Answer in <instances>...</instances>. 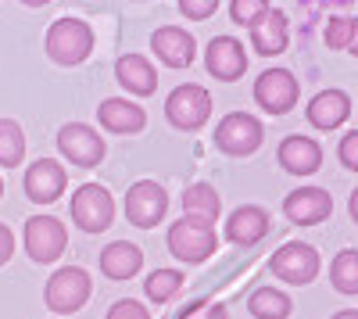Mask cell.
<instances>
[{"instance_id":"cell-1","label":"cell","mask_w":358,"mask_h":319,"mask_svg":"<svg viewBox=\"0 0 358 319\" xmlns=\"http://www.w3.org/2000/svg\"><path fill=\"white\" fill-rule=\"evenodd\" d=\"M43 47H47V57L54 65H65V69L83 65L90 57V50H94V29L83 18H57L47 29Z\"/></svg>"},{"instance_id":"cell-2","label":"cell","mask_w":358,"mask_h":319,"mask_svg":"<svg viewBox=\"0 0 358 319\" xmlns=\"http://www.w3.org/2000/svg\"><path fill=\"white\" fill-rule=\"evenodd\" d=\"M165 244H169V251L179 258V262H187V266H201V262H208V258L219 251L215 226L197 222V219H187V215L169 226Z\"/></svg>"},{"instance_id":"cell-3","label":"cell","mask_w":358,"mask_h":319,"mask_svg":"<svg viewBox=\"0 0 358 319\" xmlns=\"http://www.w3.org/2000/svg\"><path fill=\"white\" fill-rule=\"evenodd\" d=\"M90 295H94V280H90V273L79 269V266H62L47 280L43 302L57 316H72V312H79L90 302Z\"/></svg>"},{"instance_id":"cell-4","label":"cell","mask_w":358,"mask_h":319,"mask_svg":"<svg viewBox=\"0 0 358 319\" xmlns=\"http://www.w3.org/2000/svg\"><path fill=\"white\" fill-rule=\"evenodd\" d=\"M165 119L183 129V133H197L208 119H212V94L197 83H183L165 97Z\"/></svg>"},{"instance_id":"cell-5","label":"cell","mask_w":358,"mask_h":319,"mask_svg":"<svg viewBox=\"0 0 358 319\" xmlns=\"http://www.w3.org/2000/svg\"><path fill=\"white\" fill-rule=\"evenodd\" d=\"M262 140H265V129L262 122L255 119V115L248 111H229L226 119L215 126V148L229 158H248L262 148Z\"/></svg>"},{"instance_id":"cell-6","label":"cell","mask_w":358,"mask_h":319,"mask_svg":"<svg viewBox=\"0 0 358 319\" xmlns=\"http://www.w3.org/2000/svg\"><path fill=\"white\" fill-rule=\"evenodd\" d=\"M22 244L29 251V258L40 266H50L62 258L65 244H69V229L62 219H54V215H33V219H25V234H22Z\"/></svg>"},{"instance_id":"cell-7","label":"cell","mask_w":358,"mask_h":319,"mask_svg":"<svg viewBox=\"0 0 358 319\" xmlns=\"http://www.w3.org/2000/svg\"><path fill=\"white\" fill-rule=\"evenodd\" d=\"M57 151H62L65 162L79 165V169H94L104 162L108 155V143L104 136L94 129V126H86V122H69L57 129Z\"/></svg>"},{"instance_id":"cell-8","label":"cell","mask_w":358,"mask_h":319,"mask_svg":"<svg viewBox=\"0 0 358 319\" xmlns=\"http://www.w3.org/2000/svg\"><path fill=\"white\" fill-rule=\"evenodd\" d=\"M115 219V201L108 194V187L101 183H83L72 194V222L83 229V234H101L108 229Z\"/></svg>"},{"instance_id":"cell-9","label":"cell","mask_w":358,"mask_h":319,"mask_svg":"<svg viewBox=\"0 0 358 319\" xmlns=\"http://www.w3.org/2000/svg\"><path fill=\"white\" fill-rule=\"evenodd\" d=\"M268 269H273L276 280H287L294 287H305L319 276L322 262H319V251L305 241H287L276 255H273V262H268Z\"/></svg>"},{"instance_id":"cell-10","label":"cell","mask_w":358,"mask_h":319,"mask_svg":"<svg viewBox=\"0 0 358 319\" xmlns=\"http://www.w3.org/2000/svg\"><path fill=\"white\" fill-rule=\"evenodd\" d=\"M297 97H301V83H297L294 72H287V69H265L255 79V101L268 115H287L297 104Z\"/></svg>"},{"instance_id":"cell-11","label":"cell","mask_w":358,"mask_h":319,"mask_svg":"<svg viewBox=\"0 0 358 319\" xmlns=\"http://www.w3.org/2000/svg\"><path fill=\"white\" fill-rule=\"evenodd\" d=\"M165 212H169V194H165L162 183H155V180H136V183L129 187V194H126V219H129L133 226L151 229V226H158V222L165 219Z\"/></svg>"},{"instance_id":"cell-12","label":"cell","mask_w":358,"mask_h":319,"mask_svg":"<svg viewBox=\"0 0 358 319\" xmlns=\"http://www.w3.org/2000/svg\"><path fill=\"white\" fill-rule=\"evenodd\" d=\"M22 187H25L29 201H36V205H54V201L65 194V187H69V172H65V165L57 158H40V162H33L25 169V183Z\"/></svg>"},{"instance_id":"cell-13","label":"cell","mask_w":358,"mask_h":319,"mask_svg":"<svg viewBox=\"0 0 358 319\" xmlns=\"http://www.w3.org/2000/svg\"><path fill=\"white\" fill-rule=\"evenodd\" d=\"M204 69L208 76H215L219 83H236L248 72V54L244 43L233 40V36H215L204 50Z\"/></svg>"},{"instance_id":"cell-14","label":"cell","mask_w":358,"mask_h":319,"mask_svg":"<svg viewBox=\"0 0 358 319\" xmlns=\"http://www.w3.org/2000/svg\"><path fill=\"white\" fill-rule=\"evenodd\" d=\"M330 212H334V197L322 187H301L283 197V215L294 226H319L330 219Z\"/></svg>"},{"instance_id":"cell-15","label":"cell","mask_w":358,"mask_h":319,"mask_svg":"<svg viewBox=\"0 0 358 319\" xmlns=\"http://www.w3.org/2000/svg\"><path fill=\"white\" fill-rule=\"evenodd\" d=\"M268 226H273V219H268L262 205H241L226 219V241L236 248H255L268 234Z\"/></svg>"},{"instance_id":"cell-16","label":"cell","mask_w":358,"mask_h":319,"mask_svg":"<svg viewBox=\"0 0 358 319\" xmlns=\"http://www.w3.org/2000/svg\"><path fill=\"white\" fill-rule=\"evenodd\" d=\"M276 158H280V165L290 172V176H312V172H319V165H322V148L312 136L294 133V136L280 140Z\"/></svg>"},{"instance_id":"cell-17","label":"cell","mask_w":358,"mask_h":319,"mask_svg":"<svg viewBox=\"0 0 358 319\" xmlns=\"http://www.w3.org/2000/svg\"><path fill=\"white\" fill-rule=\"evenodd\" d=\"M151 47L158 54V62L169 65V69H187L194 62V54H197L194 36L187 33V29H179V25H162L158 33L151 36Z\"/></svg>"},{"instance_id":"cell-18","label":"cell","mask_w":358,"mask_h":319,"mask_svg":"<svg viewBox=\"0 0 358 319\" xmlns=\"http://www.w3.org/2000/svg\"><path fill=\"white\" fill-rule=\"evenodd\" d=\"M115 79L133 97H151L158 90V72H155V65L147 62L143 54H122L118 57L115 62Z\"/></svg>"},{"instance_id":"cell-19","label":"cell","mask_w":358,"mask_h":319,"mask_svg":"<svg viewBox=\"0 0 358 319\" xmlns=\"http://www.w3.org/2000/svg\"><path fill=\"white\" fill-rule=\"evenodd\" d=\"M287 40H290V29H287V15L280 8L268 4V11L251 25V47L262 54V57H276L287 50Z\"/></svg>"},{"instance_id":"cell-20","label":"cell","mask_w":358,"mask_h":319,"mask_svg":"<svg viewBox=\"0 0 358 319\" xmlns=\"http://www.w3.org/2000/svg\"><path fill=\"white\" fill-rule=\"evenodd\" d=\"M305 115H308V122H312L315 129L330 133V129H337L341 122H348V115H351V97H348L344 90H319V94L308 101Z\"/></svg>"},{"instance_id":"cell-21","label":"cell","mask_w":358,"mask_h":319,"mask_svg":"<svg viewBox=\"0 0 358 319\" xmlns=\"http://www.w3.org/2000/svg\"><path fill=\"white\" fill-rule=\"evenodd\" d=\"M97 119L108 133H140L147 126V115L140 104L126 101V97H108L97 108Z\"/></svg>"},{"instance_id":"cell-22","label":"cell","mask_w":358,"mask_h":319,"mask_svg":"<svg viewBox=\"0 0 358 319\" xmlns=\"http://www.w3.org/2000/svg\"><path fill=\"white\" fill-rule=\"evenodd\" d=\"M143 266V251L129 241H111L101 251V273L108 280H133Z\"/></svg>"},{"instance_id":"cell-23","label":"cell","mask_w":358,"mask_h":319,"mask_svg":"<svg viewBox=\"0 0 358 319\" xmlns=\"http://www.w3.org/2000/svg\"><path fill=\"white\" fill-rule=\"evenodd\" d=\"M222 212V197L212 183H190L187 194H183V215L187 219H197V222H208V226H215Z\"/></svg>"},{"instance_id":"cell-24","label":"cell","mask_w":358,"mask_h":319,"mask_svg":"<svg viewBox=\"0 0 358 319\" xmlns=\"http://www.w3.org/2000/svg\"><path fill=\"white\" fill-rule=\"evenodd\" d=\"M290 298L276 287H258V291L248 298V312L255 319H290Z\"/></svg>"},{"instance_id":"cell-25","label":"cell","mask_w":358,"mask_h":319,"mask_svg":"<svg viewBox=\"0 0 358 319\" xmlns=\"http://www.w3.org/2000/svg\"><path fill=\"white\" fill-rule=\"evenodd\" d=\"M179 291H183V273L179 269H155L151 276L143 280V295H147V302H155V305H169Z\"/></svg>"},{"instance_id":"cell-26","label":"cell","mask_w":358,"mask_h":319,"mask_svg":"<svg viewBox=\"0 0 358 319\" xmlns=\"http://www.w3.org/2000/svg\"><path fill=\"white\" fill-rule=\"evenodd\" d=\"M25 158V133L15 119H0V165H22Z\"/></svg>"},{"instance_id":"cell-27","label":"cell","mask_w":358,"mask_h":319,"mask_svg":"<svg viewBox=\"0 0 358 319\" xmlns=\"http://www.w3.org/2000/svg\"><path fill=\"white\" fill-rule=\"evenodd\" d=\"M330 280L341 295H358V251L355 248H344L334 266H330Z\"/></svg>"},{"instance_id":"cell-28","label":"cell","mask_w":358,"mask_h":319,"mask_svg":"<svg viewBox=\"0 0 358 319\" xmlns=\"http://www.w3.org/2000/svg\"><path fill=\"white\" fill-rule=\"evenodd\" d=\"M355 40H358V22L355 18H330V25H326V43L334 50H351Z\"/></svg>"},{"instance_id":"cell-29","label":"cell","mask_w":358,"mask_h":319,"mask_svg":"<svg viewBox=\"0 0 358 319\" xmlns=\"http://www.w3.org/2000/svg\"><path fill=\"white\" fill-rule=\"evenodd\" d=\"M265 11H268L265 0H233V4H229V18H233L236 25H248V29H251Z\"/></svg>"},{"instance_id":"cell-30","label":"cell","mask_w":358,"mask_h":319,"mask_svg":"<svg viewBox=\"0 0 358 319\" xmlns=\"http://www.w3.org/2000/svg\"><path fill=\"white\" fill-rule=\"evenodd\" d=\"M104 319H151V312H147L140 302H133V298H122V302H115L108 309Z\"/></svg>"},{"instance_id":"cell-31","label":"cell","mask_w":358,"mask_h":319,"mask_svg":"<svg viewBox=\"0 0 358 319\" xmlns=\"http://www.w3.org/2000/svg\"><path fill=\"white\" fill-rule=\"evenodd\" d=\"M179 11H183L187 18H194V22H204V18H212L219 11V0H179Z\"/></svg>"},{"instance_id":"cell-32","label":"cell","mask_w":358,"mask_h":319,"mask_svg":"<svg viewBox=\"0 0 358 319\" xmlns=\"http://www.w3.org/2000/svg\"><path fill=\"white\" fill-rule=\"evenodd\" d=\"M341 162H344V169H351V172H358V129H351V133H344L341 136Z\"/></svg>"},{"instance_id":"cell-33","label":"cell","mask_w":358,"mask_h":319,"mask_svg":"<svg viewBox=\"0 0 358 319\" xmlns=\"http://www.w3.org/2000/svg\"><path fill=\"white\" fill-rule=\"evenodd\" d=\"M183 319H229V312L222 309V305H197L190 316H183Z\"/></svg>"},{"instance_id":"cell-34","label":"cell","mask_w":358,"mask_h":319,"mask_svg":"<svg viewBox=\"0 0 358 319\" xmlns=\"http://www.w3.org/2000/svg\"><path fill=\"white\" fill-rule=\"evenodd\" d=\"M15 255V234L0 222V266H8V258Z\"/></svg>"},{"instance_id":"cell-35","label":"cell","mask_w":358,"mask_h":319,"mask_svg":"<svg viewBox=\"0 0 358 319\" xmlns=\"http://www.w3.org/2000/svg\"><path fill=\"white\" fill-rule=\"evenodd\" d=\"M330 319H358V312H355V309H341V312L330 316Z\"/></svg>"},{"instance_id":"cell-36","label":"cell","mask_w":358,"mask_h":319,"mask_svg":"<svg viewBox=\"0 0 358 319\" xmlns=\"http://www.w3.org/2000/svg\"><path fill=\"white\" fill-rule=\"evenodd\" d=\"M351 219H355V222H358V190H355V194H351Z\"/></svg>"},{"instance_id":"cell-37","label":"cell","mask_w":358,"mask_h":319,"mask_svg":"<svg viewBox=\"0 0 358 319\" xmlns=\"http://www.w3.org/2000/svg\"><path fill=\"white\" fill-rule=\"evenodd\" d=\"M0 194H4V180H0Z\"/></svg>"}]
</instances>
